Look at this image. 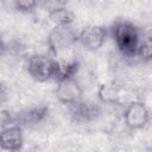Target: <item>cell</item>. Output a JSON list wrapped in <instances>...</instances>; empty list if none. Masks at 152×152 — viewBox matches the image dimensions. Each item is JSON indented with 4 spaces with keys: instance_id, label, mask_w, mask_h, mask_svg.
Listing matches in <instances>:
<instances>
[{
    "instance_id": "6da1fadb",
    "label": "cell",
    "mask_w": 152,
    "mask_h": 152,
    "mask_svg": "<svg viewBox=\"0 0 152 152\" xmlns=\"http://www.w3.org/2000/svg\"><path fill=\"white\" fill-rule=\"evenodd\" d=\"M109 36L113 38L119 52L128 58L137 57V50L140 42L138 27L129 20H116L109 27Z\"/></svg>"
},
{
    "instance_id": "7a4b0ae2",
    "label": "cell",
    "mask_w": 152,
    "mask_h": 152,
    "mask_svg": "<svg viewBox=\"0 0 152 152\" xmlns=\"http://www.w3.org/2000/svg\"><path fill=\"white\" fill-rule=\"evenodd\" d=\"M28 75L37 82H48L56 78L57 59L44 53L33 55L28 58L26 64Z\"/></svg>"
},
{
    "instance_id": "3957f363",
    "label": "cell",
    "mask_w": 152,
    "mask_h": 152,
    "mask_svg": "<svg viewBox=\"0 0 152 152\" xmlns=\"http://www.w3.org/2000/svg\"><path fill=\"white\" fill-rule=\"evenodd\" d=\"M78 42V31L71 26H53L46 38V45L52 56H57Z\"/></svg>"
},
{
    "instance_id": "277c9868",
    "label": "cell",
    "mask_w": 152,
    "mask_h": 152,
    "mask_svg": "<svg viewBox=\"0 0 152 152\" xmlns=\"http://www.w3.org/2000/svg\"><path fill=\"white\" fill-rule=\"evenodd\" d=\"M124 122L125 126L131 131L142 129L150 121V110L147 106L139 101H131L124 110Z\"/></svg>"
},
{
    "instance_id": "5b68a950",
    "label": "cell",
    "mask_w": 152,
    "mask_h": 152,
    "mask_svg": "<svg viewBox=\"0 0 152 152\" xmlns=\"http://www.w3.org/2000/svg\"><path fill=\"white\" fill-rule=\"evenodd\" d=\"M109 28L103 25H88L78 31V43L89 51H96L104 44Z\"/></svg>"
},
{
    "instance_id": "8992f818",
    "label": "cell",
    "mask_w": 152,
    "mask_h": 152,
    "mask_svg": "<svg viewBox=\"0 0 152 152\" xmlns=\"http://www.w3.org/2000/svg\"><path fill=\"white\" fill-rule=\"evenodd\" d=\"M55 96L58 102L70 106L77 101H80L83 96V89L76 77L65 78L57 82L55 89Z\"/></svg>"
},
{
    "instance_id": "52a82bcc",
    "label": "cell",
    "mask_w": 152,
    "mask_h": 152,
    "mask_svg": "<svg viewBox=\"0 0 152 152\" xmlns=\"http://www.w3.org/2000/svg\"><path fill=\"white\" fill-rule=\"evenodd\" d=\"M68 112L72 121L80 124H87L94 121L100 116L101 107L93 101L81 99L80 101L68 106Z\"/></svg>"
},
{
    "instance_id": "ba28073f",
    "label": "cell",
    "mask_w": 152,
    "mask_h": 152,
    "mask_svg": "<svg viewBox=\"0 0 152 152\" xmlns=\"http://www.w3.org/2000/svg\"><path fill=\"white\" fill-rule=\"evenodd\" d=\"M50 114L49 106L44 103L33 104L31 107H27L19 113L14 114L15 124L19 126H34L40 122H43Z\"/></svg>"
},
{
    "instance_id": "9c48e42d",
    "label": "cell",
    "mask_w": 152,
    "mask_h": 152,
    "mask_svg": "<svg viewBox=\"0 0 152 152\" xmlns=\"http://www.w3.org/2000/svg\"><path fill=\"white\" fill-rule=\"evenodd\" d=\"M1 150L6 152H19L24 146L23 127L12 124L1 128Z\"/></svg>"
},
{
    "instance_id": "30bf717a",
    "label": "cell",
    "mask_w": 152,
    "mask_h": 152,
    "mask_svg": "<svg viewBox=\"0 0 152 152\" xmlns=\"http://www.w3.org/2000/svg\"><path fill=\"white\" fill-rule=\"evenodd\" d=\"M122 87L115 82L102 83L97 89V97L102 103L119 104L122 100Z\"/></svg>"
},
{
    "instance_id": "8fae6325",
    "label": "cell",
    "mask_w": 152,
    "mask_h": 152,
    "mask_svg": "<svg viewBox=\"0 0 152 152\" xmlns=\"http://www.w3.org/2000/svg\"><path fill=\"white\" fill-rule=\"evenodd\" d=\"M48 18L55 26H71L75 15L71 10L65 7L63 4L53 6L48 10Z\"/></svg>"
},
{
    "instance_id": "7c38bea8",
    "label": "cell",
    "mask_w": 152,
    "mask_h": 152,
    "mask_svg": "<svg viewBox=\"0 0 152 152\" xmlns=\"http://www.w3.org/2000/svg\"><path fill=\"white\" fill-rule=\"evenodd\" d=\"M80 63L76 59L71 61H57V75L55 81H62L65 78L76 77V74L78 71Z\"/></svg>"
},
{
    "instance_id": "4fadbf2b",
    "label": "cell",
    "mask_w": 152,
    "mask_h": 152,
    "mask_svg": "<svg viewBox=\"0 0 152 152\" xmlns=\"http://www.w3.org/2000/svg\"><path fill=\"white\" fill-rule=\"evenodd\" d=\"M137 58H139L141 62L152 61V34H147L140 38L137 50Z\"/></svg>"
},
{
    "instance_id": "5bb4252c",
    "label": "cell",
    "mask_w": 152,
    "mask_h": 152,
    "mask_svg": "<svg viewBox=\"0 0 152 152\" xmlns=\"http://www.w3.org/2000/svg\"><path fill=\"white\" fill-rule=\"evenodd\" d=\"M13 5H14V8L18 12L30 14V13H33L37 10L39 4L37 1H31V0H17V1H14Z\"/></svg>"
}]
</instances>
